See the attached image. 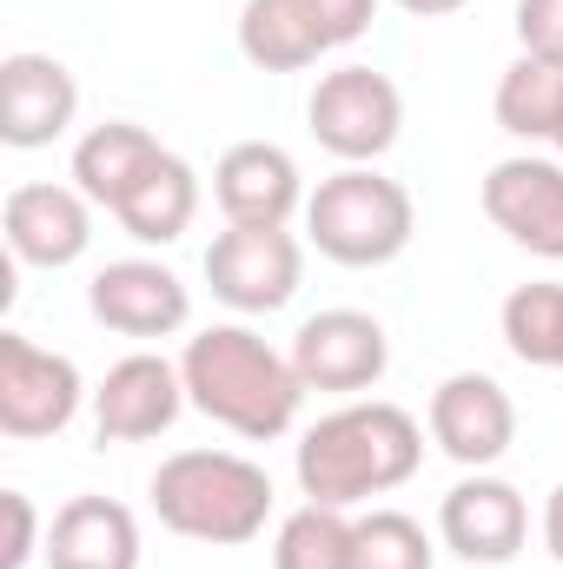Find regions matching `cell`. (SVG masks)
Listing matches in <instances>:
<instances>
[{
  "mask_svg": "<svg viewBox=\"0 0 563 569\" xmlns=\"http://www.w3.org/2000/svg\"><path fill=\"white\" fill-rule=\"evenodd\" d=\"M186 405L246 443H273L298 425L305 378L292 371V351H273L253 325H206L179 351Z\"/></svg>",
  "mask_w": 563,
  "mask_h": 569,
  "instance_id": "cell-1",
  "label": "cell"
},
{
  "mask_svg": "<svg viewBox=\"0 0 563 569\" xmlns=\"http://www.w3.org/2000/svg\"><path fill=\"white\" fill-rule=\"evenodd\" d=\"M424 463V430L405 405L365 398V405H338L332 418L298 437V490L305 503H372L392 497L398 483H412Z\"/></svg>",
  "mask_w": 563,
  "mask_h": 569,
  "instance_id": "cell-2",
  "label": "cell"
},
{
  "mask_svg": "<svg viewBox=\"0 0 563 569\" xmlns=\"http://www.w3.org/2000/svg\"><path fill=\"white\" fill-rule=\"evenodd\" d=\"M152 510L186 543L239 550L273 517V477L239 450H172L152 470Z\"/></svg>",
  "mask_w": 563,
  "mask_h": 569,
  "instance_id": "cell-3",
  "label": "cell"
},
{
  "mask_svg": "<svg viewBox=\"0 0 563 569\" xmlns=\"http://www.w3.org/2000/svg\"><path fill=\"white\" fill-rule=\"evenodd\" d=\"M418 232V206L398 179H385L378 166H338L332 179H318V192L305 199V239L352 272L392 266Z\"/></svg>",
  "mask_w": 563,
  "mask_h": 569,
  "instance_id": "cell-4",
  "label": "cell"
},
{
  "mask_svg": "<svg viewBox=\"0 0 563 569\" xmlns=\"http://www.w3.org/2000/svg\"><path fill=\"white\" fill-rule=\"evenodd\" d=\"M305 120H312V140L325 146L332 159L345 166H372L398 146L405 127V93L378 73V67H332L312 100H305Z\"/></svg>",
  "mask_w": 563,
  "mask_h": 569,
  "instance_id": "cell-5",
  "label": "cell"
},
{
  "mask_svg": "<svg viewBox=\"0 0 563 569\" xmlns=\"http://www.w3.org/2000/svg\"><path fill=\"white\" fill-rule=\"evenodd\" d=\"M87 385L80 365L60 351H40L27 331H0V430L33 443V437H60L80 418Z\"/></svg>",
  "mask_w": 563,
  "mask_h": 569,
  "instance_id": "cell-6",
  "label": "cell"
},
{
  "mask_svg": "<svg viewBox=\"0 0 563 569\" xmlns=\"http://www.w3.org/2000/svg\"><path fill=\"white\" fill-rule=\"evenodd\" d=\"M305 279V246L285 226H226L206 246V284L233 311H285Z\"/></svg>",
  "mask_w": 563,
  "mask_h": 569,
  "instance_id": "cell-7",
  "label": "cell"
},
{
  "mask_svg": "<svg viewBox=\"0 0 563 569\" xmlns=\"http://www.w3.org/2000/svg\"><path fill=\"white\" fill-rule=\"evenodd\" d=\"M385 365H392V338H385V325L372 311L338 305V311L305 318L298 338H292V371L305 378V391L352 398V391H372L385 378Z\"/></svg>",
  "mask_w": 563,
  "mask_h": 569,
  "instance_id": "cell-8",
  "label": "cell"
},
{
  "mask_svg": "<svg viewBox=\"0 0 563 569\" xmlns=\"http://www.w3.org/2000/svg\"><path fill=\"white\" fill-rule=\"evenodd\" d=\"M437 537H444V550L451 557H464V563H517V550L531 543V503H524V490L517 483H504V477H464V483H451L444 490V503H437Z\"/></svg>",
  "mask_w": 563,
  "mask_h": 569,
  "instance_id": "cell-9",
  "label": "cell"
},
{
  "mask_svg": "<svg viewBox=\"0 0 563 569\" xmlns=\"http://www.w3.org/2000/svg\"><path fill=\"white\" fill-rule=\"evenodd\" d=\"M0 232L20 266L60 272L73 259H87V246H93V199L80 186H53V179L13 186L0 206Z\"/></svg>",
  "mask_w": 563,
  "mask_h": 569,
  "instance_id": "cell-10",
  "label": "cell"
},
{
  "mask_svg": "<svg viewBox=\"0 0 563 569\" xmlns=\"http://www.w3.org/2000/svg\"><path fill=\"white\" fill-rule=\"evenodd\" d=\"M484 219L511 246L563 259V159H537V152L497 159L484 172Z\"/></svg>",
  "mask_w": 563,
  "mask_h": 569,
  "instance_id": "cell-11",
  "label": "cell"
},
{
  "mask_svg": "<svg viewBox=\"0 0 563 569\" xmlns=\"http://www.w3.org/2000/svg\"><path fill=\"white\" fill-rule=\"evenodd\" d=\"M431 443L464 463V470H491L511 443H517V405L497 378L484 371H457L431 391Z\"/></svg>",
  "mask_w": 563,
  "mask_h": 569,
  "instance_id": "cell-12",
  "label": "cell"
},
{
  "mask_svg": "<svg viewBox=\"0 0 563 569\" xmlns=\"http://www.w3.org/2000/svg\"><path fill=\"white\" fill-rule=\"evenodd\" d=\"M87 311L120 338H172L192 318V291L159 259H113L87 284Z\"/></svg>",
  "mask_w": 563,
  "mask_h": 569,
  "instance_id": "cell-13",
  "label": "cell"
},
{
  "mask_svg": "<svg viewBox=\"0 0 563 569\" xmlns=\"http://www.w3.org/2000/svg\"><path fill=\"white\" fill-rule=\"evenodd\" d=\"M186 411V378L179 365H166L159 351H134L120 358L100 391H93V430L100 443H146V437H166Z\"/></svg>",
  "mask_w": 563,
  "mask_h": 569,
  "instance_id": "cell-14",
  "label": "cell"
},
{
  "mask_svg": "<svg viewBox=\"0 0 563 569\" xmlns=\"http://www.w3.org/2000/svg\"><path fill=\"white\" fill-rule=\"evenodd\" d=\"M213 199L226 212V226H285L292 212H305V179L298 159L273 140H239L219 152L213 166Z\"/></svg>",
  "mask_w": 563,
  "mask_h": 569,
  "instance_id": "cell-15",
  "label": "cell"
},
{
  "mask_svg": "<svg viewBox=\"0 0 563 569\" xmlns=\"http://www.w3.org/2000/svg\"><path fill=\"white\" fill-rule=\"evenodd\" d=\"M80 113V87L53 53H7L0 60V140L13 152L53 146Z\"/></svg>",
  "mask_w": 563,
  "mask_h": 569,
  "instance_id": "cell-16",
  "label": "cell"
},
{
  "mask_svg": "<svg viewBox=\"0 0 563 569\" xmlns=\"http://www.w3.org/2000/svg\"><path fill=\"white\" fill-rule=\"evenodd\" d=\"M40 557L47 569H140V517L113 497H67Z\"/></svg>",
  "mask_w": 563,
  "mask_h": 569,
  "instance_id": "cell-17",
  "label": "cell"
},
{
  "mask_svg": "<svg viewBox=\"0 0 563 569\" xmlns=\"http://www.w3.org/2000/svg\"><path fill=\"white\" fill-rule=\"evenodd\" d=\"M159 159H166V146L152 140L146 127H134V120H107V127H93L87 140L73 146V186H80L93 206L120 212V199L140 186Z\"/></svg>",
  "mask_w": 563,
  "mask_h": 569,
  "instance_id": "cell-18",
  "label": "cell"
},
{
  "mask_svg": "<svg viewBox=\"0 0 563 569\" xmlns=\"http://www.w3.org/2000/svg\"><path fill=\"white\" fill-rule=\"evenodd\" d=\"M113 219H120V232L140 239V246H172V239H186L192 219H199V172H192L179 152H166L140 186L120 199Z\"/></svg>",
  "mask_w": 563,
  "mask_h": 569,
  "instance_id": "cell-19",
  "label": "cell"
},
{
  "mask_svg": "<svg viewBox=\"0 0 563 569\" xmlns=\"http://www.w3.org/2000/svg\"><path fill=\"white\" fill-rule=\"evenodd\" d=\"M239 53L259 73H305L325 47V27L305 0H246L239 13Z\"/></svg>",
  "mask_w": 563,
  "mask_h": 569,
  "instance_id": "cell-20",
  "label": "cell"
},
{
  "mask_svg": "<svg viewBox=\"0 0 563 569\" xmlns=\"http://www.w3.org/2000/svg\"><path fill=\"white\" fill-rule=\"evenodd\" d=\"M497 127L511 140H557V120H563V67L557 60H531L517 53L497 80V100H491Z\"/></svg>",
  "mask_w": 563,
  "mask_h": 569,
  "instance_id": "cell-21",
  "label": "cell"
},
{
  "mask_svg": "<svg viewBox=\"0 0 563 569\" xmlns=\"http://www.w3.org/2000/svg\"><path fill=\"white\" fill-rule=\"evenodd\" d=\"M358 563V517L332 503L292 510L273 537V569H352Z\"/></svg>",
  "mask_w": 563,
  "mask_h": 569,
  "instance_id": "cell-22",
  "label": "cell"
},
{
  "mask_svg": "<svg viewBox=\"0 0 563 569\" xmlns=\"http://www.w3.org/2000/svg\"><path fill=\"white\" fill-rule=\"evenodd\" d=\"M504 345L517 365L531 371H563V284L557 279H531L504 298Z\"/></svg>",
  "mask_w": 563,
  "mask_h": 569,
  "instance_id": "cell-23",
  "label": "cell"
},
{
  "mask_svg": "<svg viewBox=\"0 0 563 569\" xmlns=\"http://www.w3.org/2000/svg\"><path fill=\"white\" fill-rule=\"evenodd\" d=\"M431 563H437V550H431L418 517H405V510L358 517V563L352 569H431Z\"/></svg>",
  "mask_w": 563,
  "mask_h": 569,
  "instance_id": "cell-24",
  "label": "cell"
},
{
  "mask_svg": "<svg viewBox=\"0 0 563 569\" xmlns=\"http://www.w3.org/2000/svg\"><path fill=\"white\" fill-rule=\"evenodd\" d=\"M0 517H7V543H0V569H27L47 543H40V510L27 490H0Z\"/></svg>",
  "mask_w": 563,
  "mask_h": 569,
  "instance_id": "cell-25",
  "label": "cell"
},
{
  "mask_svg": "<svg viewBox=\"0 0 563 569\" xmlns=\"http://www.w3.org/2000/svg\"><path fill=\"white\" fill-rule=\"evenodd\" d=\"M517 47L563 67V0H517Z\"/></svg>",
  "mask_w": 563,
  "mask_h": 569,
  "instance_id": "cell-26",
  "label": "cell"
},
{
  "mask_svg": "<svg viewBox=\"0 0 563 569\" xmlns=\"http://www.w3.org/2000/svg\"><path fill=\"white\" fill-rule=\"evenodd\" d=\"M305 7L318 13L325 47H352V40H365V27H372V13H378V0H305Z\"/></svg>",
  "mask_w": 563,
  "mask_h": 569,
  "instance_id": "cell-27",
  "label": "cell"
},
{
  "mask_svg": "<svg viewBox=\"0 0 563 569\" xmlns=\"http://www.w3.org/2000/svg\"><path fill=\"white\" fill-rule=\"evenodd\" d=\"M544 550L563 563V483L551 490V503H544Z\"/></svg>",
  "mask_w": 563,
  "mask_h": 569,
  "instance_id": "cell-28",
  "label": "cell"
},
{
  "mask_svg": "<svg viewBox=\"0 0 563 569\" xmlns=\"http://www.w3.org/2000/svg\"><path fill=\"white\" fill-rule=\"evenodd\" d=\"M398 13H412V20H444V13H457L464 0H392Z\"/></svg>",
  "mask_w": 563,
  "mask_h": 569,
  "instance_id": "cell-29",
  "label": "cell"
},
{
  "mask_svg": "<svg viewBox=\"0 0 563 569\" xmlns=\"http://www.w3.org/2000/svg\"><path fill=\"white\" fill-rule=\"evenodd\" d=\"M551 146H557V152H563V120H557V140H551Z\"/></svg>",
  "mask_w": 563,
  "mask_h": 569,
  "instance_id": "cell-30",
  "label": "cell"
}]
</instances>
